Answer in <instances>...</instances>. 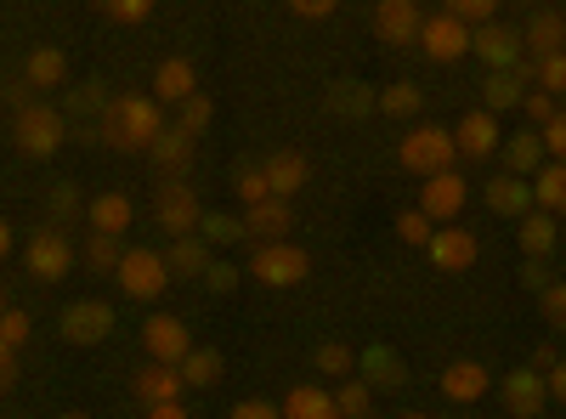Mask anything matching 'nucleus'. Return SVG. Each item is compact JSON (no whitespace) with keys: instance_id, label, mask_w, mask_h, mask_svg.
Returning a JSON list of instances; mask_svg holds the SVG:
<instances>
[{"instance_id":"obj_36","label":"nucleus","mask_w":566,"mask_h":419,"mask_svg":"<svg viewBox=\"0 0 566 419\" xmlns=\"http://www.w3.org/2000/svg\"><path fill=\"white\" fill-rule=\"evenodd\" d=\"M210 119H216V108H210L205 91H193V97L181 103V114H176V125H181L187 136H205V130H210Z\"/></svg>"},{"instance_id":"obj_54","label":"nucleus","mask_w":566,"mask_h":419,"mask_svg":"<svg viewBox=\"0 0 566 419\" xmlns=\"http://www.w3.org/2000/svg\"><path fill=\"white\" fill-rule=\"evenodd\" d=\"M12 380H18V352L0 341V391H12Z\"/></svg>"},{"instance_id":"obj_56","label":"nucleus","mask_w":566,"mask_h":419,"mask_svg":"<svg viewBox=\"0 0 566 419\" xmlns=\"http://www.w3.org/2000/svg\"><path fill=\"white\" fill-rule=\"evenodd\" d=\"M148 419H187V408L181 402H159V408H148Z\"/></svg>"},{"instance_id":"obj_30","label":"nucleus","mask_w":566,"mask_h":419,"mask_svg":"<svg viewBox=\"0 0 566 419\" xmlns=\"http://www.w3.org/2000/svg\"><path fill=\"white\" fill-rule=\"evenodd\" d=\"M29 85H40V91H52V85H63L69 80V63H63V52H57V45H40V52L29 57Z\"/></svg>"},{"instance_id":"obj_51","label":"nucleus","mask_w":566,"mask_h":419,"mask_svg":"<svg viewBox=\"0 0 566 419\" xmlns=\"http://www.w3.org/2000/svg\"><path fill=\"white\" fill-rule=\"evenodd\" d=\"M227 419H283V408H272V402H261V397H255V402H239Z\"/></svg>"},{"instance_id":"obj_55","label":"nucleus","mask_w":566,"mask_h":419,"mask_svg":"<svg viewBox=\"0 0 566 419\" xmlns=\"http://www.w3.org/2000/svg\"><path fill=\"white\" fill-rule=\"evenodd\" d=\"M544 391H549L555 402H566V363H555L549 375H544Z\"/></svg>"},{"instance_id":"obj_28","label":"nucleus","mask_w":566,"mask_h":419,"mask_svg":"<svg viewBox=\"0 0 566 419\" xmlns=\"http://www.w3.org/2000/svg\"><path fill=\"white\" fill-rule=\"evenodd\" d=\"M533 199H538V210L566 216V159H555V165H544V170H538V181H533Z\"/></svg>"},{"instance_id":"obj_4","label":"nucleus","mask_w":566,"mask_h":419,"mask_svg":"<svg viewBox=\"0 0 566 419\" xmlns=\"http://www.w3.org/2000/svg\"><path fill=\"white\" fill-rule=\"evenodd\" d=\"M250 272L261 277V284L283 290V284H301V277L312 272V255H306L301 244H290V239H266V244L250 255Z\"/></svg>"},{"instance_id":"obj_33","label":"nucleus","mask_w":566,"mask_h":419,"mask_svg":"<svg viewBox=\"0 0 566 419\" xmlns=\"http://www.w3.org/2000/svg\"><path fill=\"white\" fill-rule=\"evenodd\" d=\"M522 250H527V255H549V250H555V216H549V210L522 216Z\"/></svg>"},{"instance_id":"obj_45","label":"nucleus","mask_w":566,"mask_h":419,"mask_svg":"<svg viewBox=\"0 0 566 419\" xmlns=\"http://www.w3.org/2000/svg\"><path fill=\"white\" fill-rule=\"evenodd\" d=\"M103 12H108V18H119V23H148L154 0H103Z\"/></svg>"},{"instance_id":"obj_8","label":"nucleus","mask_w":566,"mask_h":419,"mask_svg":"<svg viewBox=\"0 0 566 419\" xmlns=\"http://www.w3.org/2000/svg\"><path fill=\"white\" fill-rule=\"evenodd\" d=\"M464 199H470V188H464V176L459 170H442V176H424V193H419V210L431 216V221H459V210H464Z\"/></svg>"},{"instance_id":"obj_10","label":"nucleus","mask_w":566,"mask_h":419,"mask_svg":"<svg viewBox=\"0 0 566 419\" xmlns=\"http://www.w3.org/2000/svg\"><path fill=\"white\" fill-rule=\"evenodd\" d=\"M453 148L464 159H493L499 154V114L493 108H470L459 125H453Z\"/></svg>"},{"instance_id":"obj_12","label":"nucleus","mask_w":566,"mask_h":419,"mask_svg":"<svg viewBox=\"0 0 566 419\" xmlns=\"http://www.w3.org/2000/svg\"><path fill=\"white\" fill-rule=\"evenodd\" d=\"M108 329H114V306H103V301H74L63 312V341H74V346H103Z\"/></svg>"},{"instance_id":"obj_35","label":"nucleus","mask_w":566,"mask_h":419,"mask_svg":"<svg viewBox=\"0 0 566 419\" xmlns=\"http://www.w3.org/2000/svg\"><path fill=\"white\" fill-rule=\"evenodd\" d=\"M119 239H114V232H91V244H85V266L91 272H114L119 266Z\"/></svg>"},{"instance_id":"obj_3","label":"nucleus","mask_w":566,"mask_h":419,"mask_svg":"<svg viewBox=\"0 0 566 419\" xmlns=\"http://www.w3.org/2000/svg\"><path fill=\"white\" fill-rule=\"evenodd\" d=\"M12 136H18V148H23V154L52 159V154L63 148L69 125H63V114H57V108H45V103H23V108H18V119H12Z\"/></svg>"},{"instance_id":"obj_44","label":"nucleus","mask_w":566,"mask_h":419,"mask_svg":"<svg viewBox=\"0 0 566 419\" xmlns=\"http://www.w3.org/2000/svg\"><path fill=\"white\" fill-rule=\"evenodd\" d=\"M0 341H7L12 352L29 341V312H18V306H7V312H0Z\"/></svg>"},{"instance_id":"obj_43","label":"nucleus","mask_w":566,"mask_h":419,"mask_svg":"<svg viewBox=\"0 0 566 419\" xmlns=\"http://www.w3.org/2000/svg\"><path fill=\"white\" fill-rule=\"evenodd\" d=\"M312 363L323 368V375H352V363H357V357H352L346 346L328 341V346H317V352H312Z\"/></svg>"},{"instance_id":"obj_57","label":"nucleus","mask_w":566,"mask_h":419,"mask_svg":"<svg viewBox=\"0 0 566 419\" xmlns=\"http://www.w3.org/2000/svg\"><path fill=\"white\" fill-rule=\"evenodd\" d=\"M97 97H103V85H80V91H74V108H91Z\"/></svg>"},{"instance_id":"obj_31","label":"nucleus","mask_w":566,"mask_h":419,"mask_svg":"<svg viewBox=\"0 0 566 419\" xmlns=\"http://www.w3.org/2000/svg\"><path fill=\"white\" fill-rule=\"evenodd\" d=\"M148 154H154L165 170H181V165H187V154H193V136H187L181 125H165V130L154 136V148H148Z\"/></svg>"},{"instance_id":"obj_38","label":"nucleus","mask_w":566,"mask_h":419,"mask_svg":"<svg viewBox=\"0 0 566 419\" xmlns=\"http://www.w3.org/2000/svg\"><path fill=\"white\" fill-rule=\"evenodd\" d=\"M328 108L346 114V119H357V114H368V108H374V97H368L363 85H335V91H328Z\"/></svg>"},{"instance_id":"obj_25","label":"nucleus","mask_w":566,"mask_h":419,"mask_svg":"<svg viewBox=\"0 0 566 419\" xmlns=\"http://www.w3.org/2000/svg\"><path fill=\"white\" fill-rule=\"evenodd\" d=\"M136 221V205L125 199V193H103V199H91V232H119Z\"/></svg>"},{"instance_id":"obj_14","label":"nucleus","mask_w":566,"mask_h":419,"mask_svg":"<svg viewBox=\"0 0 566 419\" xmlns=\"http://www.w3.org/2000/svg\"><path fill=\"white\" fill-rule=\"evenodd\" d=\"M424 255H431L442 272H470L476 266V232H464V227H442V232H431V244H424Z\"/></svg>"},{"instance_id":"obj_47","label":"nucleus","mask_w":566,"mask_h":419,"mask_svg":"<svg viewBox=\"0 0 566 419\" xmlns=\"http://www.w3.org/2000/svg\"><path fill=\"white\" fill-rule=\"evenodd\" d=\"M538 136H544V154H555V159H566V114H555V119H544V125H538Z\"/></svg>"},{"instance_id":"obj_52","label":"nucleus","mask_w":566,"mask_h":419,"mask_svg":"<svg viewBox=\"0 0 566 419\" xmlns=\"http://www.w3.org/2000/svg\"><path fill=\"white\" fill-rule=\"evenodd\" d=\"M205 284H210V290H232V284H239V272H232L227 261H210V266H205Z\"/></svg>"},{"instance_id":"obj_24","label":"nucleus","mask_w":566,"mask_h":419,"mask_svg":"<svg viewBox=\"0 0 566 419\" xmlns=\"http://www.w3.org/2000/svg\"><path fill=\"white\" fill-rule=\"evenodd\" d=\"M504 165H510V176H538L544 170V136L538 130H515L510 143H504Z\"/></svg>"},{"instance_id":"obj_32","label":"nucleus","mask_w":566,"mask_h":419,"mask_svg":"<svg viewBox=\"0 0 566 419\" xmlns=\"http://www.w3.org/2000/svg\"><path fill=\"white\" fill-rule=\"evenodd\" d=\"M522 97H527V91H522V63L488 74V108H493V114H499V108H515Z\"/></svg>"},{"instance_id":"obj_41","label":"nucleus","mask_w":566,"mask_h":419,"mask_svg":"<svg viewBox=\"0 0 566 419\" xmlns=\"http://www.w3.org/2000/svg\"><path fill=\"white\" fill-rule=\"evenodd\" d=\"M419 103H424V91H419V85H408V80H402V85H391L386 97H380V108H386V114H419Z\"/></svg>"},{"instance_id":"obj_6","label":"nucleus","mask_w":566,"mask_h":419,"mask_svg":"<svg viewBox=\"0 0 566 419\" xmlns=\"http://www.w3.org/2000/svg\"><path fill=\"white\" fill-rule=\"evenodd\" d=\"M142 346H148L154 363H170V368H176L187 352H193V335H187V323H181V317L154 312L148 323H142Z\"/></svg>"},{"instance_id":"obj_5","label":"nucleus","mask_w":566,"mask_h":419,"mask_svg":"<svg viewBox=\"0 0 566 419\" xmlns=\"http://www.w3.org/2000/svg\"><path fill=\"white\" fill-rule=\"evenodd\" d=\"M114 272H119V290H125L130 301H159L165 284H170V266H165L159 250H125Z\"/></svg>"},{"instance_id":"obj_59","label":"nucleus","mask_w":566,"mask_h":419,"mask_svg":"<svg viewBox=\"0 0 566 419\" xmlns=\"http://www.w3.org/2000/svg\"><path fill=\"white\" fill-rule=\"evenodd\" d=\"M7 255H12V227L0 221V261H7Z\"/></svg>"},{"instance_id":"obj_17","label":"nucleus","mask_w":566,"mask_h":419,"mask_svg":"<svg viewBox=\"0 0 566 419\" xmlns=\"http://www.w3.org/2000/svg\"><path fill=\"white\" fill-rule=\"evenodd\" d=\"M488 386H493V380H488V368H482L476 357H459V363L442 368V397L459 402V408H464V402H482Z\"/></svg>"},{"instance_id":"obj_19","label":"nucleus","mask_w":566,"mask_h":419,"mask_svg":"<svg viewBox=\"0 0 566 419\" xmlns=\"http://www.w3.org/2000/svg\"><path fill=\"white\" fill-rule=\"evenodd\" d=\"M193 91H199V74H193V63H187V57H165L154 69V97L159 103H187Z\"/></svg>"},{"instance_id":"obj_34","label":"nucleus","mask_w":566,"mask_h":419,"mask_svg":"<svg viewBox=\"0 0 566 419\" xmlns=\"http://www.w3.org/2000/svg\"><path fill=\"white\" fill-rule=\"evenodd\" d=\"M363 375H368V386H402L408 368H402L386 346H368V352H363Z\"/></svg>"},{"instance_id":"obj_23","label":"nucleus","mask_w":566,"mask_h":419,"mask_svg":"<svg viewBox=\"0 0 566 419\" xmlns=\"http://www.w3.org/2000/svg\"><path fill=\"white\" fill-rule=\"evenodd\" d=\"M261 170H266V188H272L277 199H290L295 188H306V176H312V165H306L301 154H272Z\"/></svg>"},{"instance_id":"obj_39","label":"nucleus","mask_w":566,"mask_h":419,"mask_svg":"<svg viewBox=\"0 0 566 419\" xmlns=\"http://www.w3.org/2000/svg\"><path fill=\"white\" fill-rule=\"evenodd\" d=\"M335 408H340V419H368L374 413V386H340Z\"/></svg>"},{"instance_id":"obj_40","label":"nucleus","mask_w":566,"mask_h":419,"mask_svg":"<svg viewBox=\"0 0 566 419\" xmlns=\"http://www.w3.org/2000/svg\"><path fill=\"white\" fill-rule=\"evenodd\" d=\"M538 85L549 91V97H566V52H555V57H538Z\"/></svg>"},{"instance_id":"obj_37","label":"nucleus","mask_w":566,"mask_h":419,"mask_svg":"<svg viewBox=\"0 0 566 419\" xmlns=\"http://www.w3.org/2000/svg\"><path fill=\"white\" fill-rule=\"evenodd\" d=\"M232 193H239L244 205H261V199H272V188H266V170H261V165L232 170Z\"/></svg>"},{"instance_id":"obj_11","label":"nucleus","mask_w":566,"mask_h":419,"mask_svg":"<svg viewBox=\"0 0 566 419\" xmlns=\"http://www.w3.org/2000/svg\"><path fill=\"white\" fill-rule=\"evenodd\" d=\"M470 52H476L482 63H493V69H515V63H522V34L488 18V23L470 29Z\"/></svg>"},{"instance_id":"obj_9","label":"nucleus","mask_w":566,"mask_h":419,"mask_svg":"<svg viewBox=\"0 0 566 419\" xmlns=\"http://www.w3.org/2000/svg\"><path fill=\"white\" fill-rule=\"evenodd\" d=\"M23 266L40 277V284H57V277L74 266V250H69L63 232H34L29 250H23Z\"/></svg>"},{"instance_id":"obj_2","label":"nucleus","mask_w":566,"mask_h":419,"mask_svg":"<svg viewBox=\"0 0 566 419\" xmlns=\"http://www.w3.org/2000/svg\"><path fill=\"white\" fill-rule=\"evenodd\" d=\"M397 159H402V170H413V176H442V170H453V159H459L453 130H442V125H413V130L402 136Z\"/></svg>"},{"instance_id":"obj_50","label":"nucleus","mask_w":566,"mask_h":419,"mask_svg":"<svg viewBox=\"0 0 566 419\" xmlns=\"http://www.w3.org/2000/svg\"><path fill=\"white\" fill-rule=\"evenodd\" d=\"M522 108H527V114H533V119H538V125H544V119H555V114H560V108H555V97H549V91H527V97H522Z\"/></svg>"},{"instance_id":"obj_62","label":"nucleus","mask_w":566,"mask_h":419,"mask_svg":"<svg viewBox=\"0 0 566 419\" xmlns=\"http://www.w3.org/2000/svg\"><path fill=\"white\" fill-rule=\"evenodd\" d=\"M63 419H85V413H63Z\"/></svg>"},{"instance_id":"obj_58","label":"nucleus","mask_w":566,"mask_h":419,"mask_svg":"<svg viewBox=\"0 0 566 419\" xmlns=\"http://www.w3.org/2000/svg\"><path fill=\"white\" fill-rule=\"evenodd\" d=\"M533 368H538V375H549V368H555V352H549V346H538V352H533Z\"/></svg>"},{"instance_id":"obj_20","label":"nucleus","mask_w":566,"mask_h":419,"mask_svg":"<svg viewBox=\"0 0 566 419\" xmlns=\"http://www.w3.org/2000/svg\"><path fill=\"white\" fill-rule=\"evenodd\" d=\"M295 227V210H290V199H261V205H250V216H244V232H255V239L266 244V239H283V232Z\"/></svg>"},{"instance_id":"obj_27","label":"nucleus","mask_w":566,"mask_h":419,"mask_svg":"<svg viewBox=\"0 0 566 419\" xmlns=\"http://www.w3.org/2000/svg\"><path fill=\"white\" fill-rule=\"evenodd\" d=\"M522 40L533 45L538 57H555V52H566V18H560V12H538Z\"/></svg>"},{"instance_id":"obj_16","label":"nucleus","mask_w":566,"mask_h":419,"mask_svg":"<svg viewBox=\"0 0 566 419\" xmlns=\"http://www.w3.org/2000/svg\"><path fill=\"white\" fill-rule=\"evenodd\" d=\"M419 29H424V18H419L413 0H380V7H374V34L386 45H408V40H419Z\"/></svg>"},{"instance_id":"obj_61","label":"nucleus","mask_w":566,"mask_h":419,"mask_svg":"<svg viewBox=\"0 0 566 419\" xmlns=\"http://www.w3.org/2000/svg\"><path fill=\"white\" fill-rule=\"evenodd\" d=\"M0 312H7V290H0Z\"/></svg>"},{"instance_id":"obj_53","label":"nucleus","mask_w":566,"mask_h":419,"mask_svg":"<svg viewBox=\"0 0 566 419\" xmlns=\"http://www.w3.org/2000/svg\"><path fill=\"white\" fill-rule=\"evenodd\" d=\"M335 7H340V0H290V12H295V18H328Z\"/></svg>"},{"instance_id":"obj_13","label":"nucleus","mask_w":566,"mask_h":419,"mask_svg":"<svg viewBox=\"0 0 566 419\" xmlns=\"http://www.w3.org/2000/svg\"><path fill=\"white\" fill-rule=\"evenodd\" d=\"M154 216H159V227L170 232V239H187V232H199V216H205V205L193 199V188H170L159 193V205H154Z\"/></svg>"},{"instance_id":"obj_15","label":"nucleus","mask_w":566,"mask_h":419,"mask_svg":"<svg viewBox=\"0 0 566 419\" xmlns=\"http://www.w3.org/2000/svg\"><path fill=\"white\" fill-rule=\"evenodd\" d=\"M499 397H504V408H510L515 419H538V413H544V402H549L538 368H515V375L499 386Z\"/></svg>"},{"instance_id":"obj_42","label":"nucleus","mask_w":566,"mask_h":419,"mask_svg":"<svg viewBox=\"0 0 566 419\" xmlns=\"http://www.w3.org/2000/svg\"><path fill=\"white\" fill-rule=\"evenodd\" d=\"M397 232H402V244H431V216H424V210H402L397 216Z\"/></svg>"},{"instance_id":"obj_29","label":"nucleus","mask_w":566,"mask_h":419,"mask_svg":"<svg viewBox=\"0 0 566 419\" xmlns=\"http://www.w3.org/2000/svg\"><path fill=\"white\" fill-rule=\"evenodd\" d=\"M176 368H181L187 391H205V386H216V380H221V357H216L210 346H193V352H187Z\"/></svg>"},{"instance_id":"obj_46","label":"nucleus","mask_w":566,"mask_h":419,"mask_svg":"<svg viewBox=\"0 0 566 419\" xmlns=\"http://www.w3.org/2000/svg\"><path fill=\"white\" fill-rule=\"evenodd\" d=\"M442 12H453V18H464V23H488V18L499 12V0H448Z\"/></svg>"},{"instance_id":"obj_1","label":"nucleus","mask_w":566,"mask_h":419,"mask_svg":"<svg viewBox=\"0 0 566 419\" xmlns=\"http://www.w3.org/2000/svg\"><path fill=\"white\" fill-rule=\"evenodd\" d=\"M103 143L136 154V148H154V136L165 130V114H159V97H119L108 103L103 114Z\"/></svg>"},{"instance_id":"obj_22","label":"nucleus","mask_w":566,"mask_h":419,"mask_svg":"<svg viewBox=\"0 0 566 419\" xmlns=\"http://www.w3.org/2000/svg\"><path fill=\"white\" fill-rule=\"evenodd\" d=\"M283 419H340L335 391H323V386H295L290 397H283Z\"/></svg>"},{"instance_id":"obj_48","label":"nucleus","mask_w":566,"mask_h":419,"mask_svg":"<svg viewBox=\"0 0 566 419\" xmlns=\"http://www.w3.org/2000/svg\"><path fill=\"white\" fill-rule=\"evenodd\" d=\"M199 232H205V244H210V239H239V221H227V216H210V210H205V216H199Z\"/></svg>"},{"instance_id":"obj_60","label":"nucleus","mask_w":566,"mask_h":419,"mask_svg":"<svg viewBox=\"0 0 566 419\" xmlns=\"http://www.w3.org/2000/svg\"><path fill=\"white\" fill-rule=\"evenodd\" d=\"M402 419H431V413H402Z\"/></svg>"},{"instance_id":"obj_26","label":"nucleus","mask_w":566,"mask_h":419,"mask_svg":"<svg viewBox=\"0 0 566 419\" xmlns=\"http://www.w3.org/2000/svg\"><path fill=\"white\" fill-rule=\"evenodd\" d=\"M482 199H488V210H499V216H527V205H533V193L522 188V176H493Z\"/></svg>"},{"instance_id":"obj_21","label":"nucleus","mask_w":566,"mask_h":419,"mask_svg":"<svg viewBox=\"0 0 566 419\" xmlns=\"http://www.w3.org/2000/svg\"><path fill=\"white\" fill-rule=\"evenodd\" d=\"M216 255H210V244L199 239V232H187V239H176L170 250H165V266H170V277H205V266H210Z\"/></svg>"},{"instance_id":"obj_18","label":"nucleus","mask_w":566,"mask_h":419,"mask_svg":"<svg viewBox=\"0 0 566 419\" xmlns=\"http://www.w3.org/2000/svg\"><path fill=\"white\" fill-rule=\"evenodd\" d=\"M181 391H187V380H181V368H170V363H148V368L136 375V397L148 402V408L181 402Z\"/></svg>"},{"instance_id":"obj_7","label":"nucleus","mask_w":566,"mask_h":419,"mask_svg":"<svg viewBox=\"0 0 566 419\" xmlns=\"http://www.w3.org/2000/svg\"><path fill=\"white\" fill-rule=\"evenodd\" d=\"M419 45H424V52H431L437 63H453V57H464V52H470V23H464V18H453V12H437V18H424Z\"/></svg>"},{"instance_id":"obj_49","label":"nucleus","mask_w":566,"mask_h":419,"mask_svg":"<svg viewBox=\"0 0 566 419\" xmlns=\"http://www.w3.org/2000/svg\"><path fill=\"white\" fill-rule=\"evenodd\" d=\"M544 317L555 323V329H566V284H549L544 290Z\"/></svg>"}]
</instances>
